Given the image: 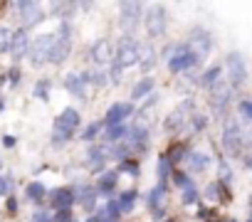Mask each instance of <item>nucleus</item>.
I'll list each match as a JSON object with an SVG mask.
<instances>
[{"label": "nucleus", "instance_id": "f257e3e1", "mask_svg": "<svg viewBox=\"0 0 252 222\" xmlns=\"http://www.w3.org/2000/svg\"><path fill=\"white\" fill-rule=\"evenodd\" d=\"M220 153L230 163L242 158L245 153H250V134H247V129H242L237 124V119L232 114H227L220 121Z\"/></svg>", "mask_w": 252, "mask_h": 222}, {"label": "nucleus", "instance_id": "f03ea898", "mask_svg": "<svg viewBox=\"0 0 252 222\" xmlns=\"http://www.w3.org/2000/svg\"><path fill=\"white\" fill-rule=\"evenodd\" d=\"M82 129V114L74 106H64L52 121V136H50V146L52 148H64L67 143H72L77 139Z\"/></svg>", "mask_w": 252, "mask_h": 222}, {"label": "nucleus", "instance_id": "7ed1b4c3", "mask_svg": "<svg viewBox=\"0 0 252 222\" xmlns=\"http://www.w3.org/2000/svg\"><path fill=\"white\" fill-rule=\"evenodd\" d=\"M72 42H74V28H72V23H60L57 30L52 32V42H50L45 64H50V67L67 64L69 57H72Z\"/></svg>", "mask_w": 252, "mask_h": 222}, {"label": "nucleus", "instance_id": "20e7f679", "mask_svg": "<svg viewBox=\"0 0 252 222\" xmlns=\"http://www.w3.org/2000/svg\"><path fill=\"white\" fill-rule=\"evenodd\" d=\"M190 114H195V96H183L168 114H166V119H163V134L173 141V139H178L183 131H186V124H188V119H190Z\"/></svg>", "mask_w": 252, "mask_h": 222}, {"label": "nucleus", "instance_id": "39448f33", "mask_svg": "<svg viewBox=\"0 0 252 222\" xmlns=\"http://www.w3.org/2000/svg\"><path fill=\"white\" fill-rule=\"evenodd\" d=\"M222 79L227 84V89L232 94L242 91L247 86V79H250V69H247V57L242 52H230L222 62Z\"/></svg>", "mask_w": 252, "mask_h": 222}, {"label": "nucleus", "instance_id": "423d86ee", "mask_svg": "<svg viewBox=\"0 0 252 222\" xmlns=\"http://www.w3.org/2000/svg\"><path fill=\"white\" fill-rule=\"evenodd\" d=\"M141 47L144 42L139 37H131V35H121L114 45V55H111V64H116L121 72L131 69L139 64V57H141Z\"/></svg>", "mask_w": 252, "mask_h": 222}, {"label": "nucleus", "instance_id": "0eeeda50", "mask_svg": "<svg viewBox=\"0 0 252 222\" xmlns=\"http://www.w3.org/2000/svg\"><path fill=\"white\" fill-rule=\"evenodd\" d=\"M141 25L146 30V37L154 42V40H161L166 37L168 32V25H171V18H168V8L163 3H154V5H144V18H141Z\"/></svg>", "mask_w": 252, "mask_h": 222}, {"label": "nucleus", "instance_id": "6e6552de", "mask_svg": "<svg viewBox=\"0 0 252 222\" xmlns=\"http://www.w3.org/2000/svg\"><path fill=\"white\" fill-rule=\"evenodd\" d=\"M124 143H126V148H129L131 158L141 161V158L149 156V151H151V126H149L146 121L134 119V124H129V131H126Z\"/></svg>", "mask_w": 252, "mask_h": 222}, {"label": "nucleus", "instance_id": "1a4fd4ad", "mask_svg": "<svg viewBox=\"0 0 252 222\" xmlns=\"http://www.w3.org/2000/svg\"><path fill=\"white\" fill-rule=\"evenodd\" d=\"M5 5L18 13V28H23L28 32L47 20L45 5L42 3H35V0H18V3H5Z\"/></svg>", "mask_w": 252, "mask_h": 222}, {"label": "nucleus", "instance_id": "9d476101", "mask_svg": "<svg viewBox=\"0 0 252 222\" xmlns=\"http://www.w3.org/2000/svg\"><path fill=\"white\" fill-rule=\"evenodd\" d=\"M141 18H144V3H139V0H124V3H119V30H121V35L136 37V32L141 28Z\"/></svg>", "mask_w": 252, "mask_h": 222}, {"label": "nucleus", "instance_id": "9b49d317", "mask_svg": "<svg viewBox=\"0 0 252 222\" xmlns=\"http://www.w3.org/2000/svg\"><path fill=\"white\" fill-rule=\"evenodd\" d=\"M168 193H171V185L168 183H156L146 195V207H149V215L154 222H163L166 215H168Z\"/></svg>", "mask_w": 252, "mask_h": 222}, {"label": "nucleus", "instance_id": "f8f14e48", "mask_svg": "<svg viewBox=\"0 0 252 222\" xmlns=\"http://www.w3.org/2000/svg\"><path fill=\"white\" fill-rule=\"evenodd\" d=\"M208 104H210V111H213V119H215V121H222V119L230 114L232 91L227 89L225 79H220L215 86L208 89Z\"/></svg>", "mask_w": 252, "mask_h": 222}, {"label": "nucleus", "instance_id": "ddd939ff", "mask_svg": "<svg viewBox=\"0 0 252 222\" xmlns=\"http://www.w3.org/2000/svg\"><path fill=\"white\" fill-rule=\"evenodd\" d=\"M188 47L200 57V59H208L210 57V52H213V47H215V42H213V32L208 30V28H203V25H195V28H190V32H188Z\"/></svg>", "mask_w": 252, "mask_h": 222}, {"label": "nucleus", "instance_id": "4468645a", "mask_svg": "<svg viewBox=\"0 0 252 222\" xmlns=\"http://www.w3.org/2000/svg\"><path fill=\"white\" fill-rule=\"evenodd\" d=\"M200 200L208 202V205H213V207H220V205H230L235 200V195H232V188L230 185H225V183H220V180L213 178L200 190Z\"/></svg>", "mask_w": 252, "mask_h": 222}, {"label": "nucleus", "instance_id": "2eb2a0df", "mask_svg": "<svg viewBox=\"0 0 252 222\" xmlns=\"http://www.w3.org/2000/svg\"><path fill=\"white\" fill-rule=\"evenodd\" d=\"M131 116H136V106H134L131 101H114V104H109V109L104 111L101 124H104V126H121V124L129 121Z\"/></svg>", "mask_w": 252, "mask_h": 222}, {"label": "nucleus", "instance_id": "dca6fc26", "mask_svg": "<svg viewBox=\"0 0 252 222\" xmlns=\"http://www.w3.org/2000/svg\"><path fill=\"white\" fill-rule=\"evenodd\" d=\"M52 42V32H42L37 37H30V47H28V62L32 64V69H42L45 59H47V50Z\"/></svg>", "mask_w": 252, "mask_h": 222}, {"label": "nucleus", "instance_id": "f3484780", "mask_svg": "<svg viewBox=\"0 0 252 222\" xmlns=\"http://www.w3.org/2000/svg\"><path fill=\"white\" fill-rule=\"evenodd\" d=\"M111 55H114V45L109 37H96L89 50H87V59L96 67V69H106L109 62H111Z\"/></svg>", "mask_w": 252, "mask_h": 222}, {"label": "nucleus", "instance_id": "a211bd4d", "mask_svg": "<svg viewBox=\"0 0 252 222\" xmlns=\"http://www.w3.org/2000/svg\"><path fill=\"white\" fill-rule=\"evenodd\" d=\"M119 173L114 170V168H106L104 173H99L96 178H94V190H96V197H101V200H111V197H116V193H119Z\"/></svg>", "mask_w": 252, "mask_h": 222}, {"label": "nucleus", "instance_id": "6ab92c4d", "mask_svg": "<svg viewBox=\"0 0 252 222\" xmlns=\"http://www.w3.org/2000/svg\"><path fill=\"white\" fill-rule=\"evenodd\" d=\"M84 166L92 175H99L106 170L109 166V156H106V146H101L99 141L96 143H89L87 151H84Z\"/></svg>", "mask_w": 252, "mask_h": 222}, {"label": "nucleus", "instance_id": "aec40b11", "mask_svg": "<svg viewBox=\"0 0 252 222\" xmlns=\"http://www.w3.org/2000/svg\"><path fill=\"white\" fill-rule=\"evenodd\" d=\"M45 205H50V212L74 210V188L72 185H60V188L47 190V202Z\"/></svg>", "mask_w": 252, "mask_h": 222}, {"label": "nucleus", "instance_id": "412c9836", "mask_svg": "<svg viewBox=\"0 0 252 222\" xmlns=\"http://www.w3.org/2000/svg\"><path fill=\"white\" fill-rule=\"evenodd\" d=\"M72 188H74V205H79L87 215L94 212V210L99 207L96 190H94V185H92L89 180H79V183H74Z\"/></svg>", "mask_w": 252, "mask_h": 222}, {"label": "nucleus", "instance_id": "4be33fe9", "mask_svg": "<svg viewBox=\"0 0 252 222\" xmlns=\"http://www.w3.org/2000/svg\"><path fill=\"white\" fill-rule=\"evenodd\" d=\"M28 47H30V32L23 30V28H13V35H10V50H8V57L13 59V64H18L20 59L28 57Z\"/></svg>", "mask_w": 252, "mask_h": 222}, {"label": "nucleus", "instance_id": "5701e85b", "mask_svg": "<svg viewBox=\"0 0 252 222\" xmlns=\"http://www.w3.org/2000/svg\"><path fill=\"white\" fill-rule=\"evenodd\" d=\"M62 86H64V91H67L69 96H74V99H79V101H87V99H89V86H87L82 72H67V74L62 77Z\"/></svg>", "mask_w": 252, "mask_h": 222}, {"label": "nucleus", "instance_id": "b1692460", "mask_svg": "<svg viewBox=\"0 0 252 222\" xmlns=\"http://www.w3.org/2000/svg\"><path fill=\"white\" fill-rule=\"evenodd\" d=\"M190 151H193V148H190V141H188V139H173V141L168 143V148L163 151V156H166V161L171 163V168H181L183 161H186V156H188Z\"/></svg>", "mask_w": 252, "mask_h": 222}, {"label": "nucleus", "instance_id": "393cba45", "mask_svg": "<svg viewBox=\"0 0 252 222\" xmlns=\"http://www.w3.org/2000/svg\"><path fill=\"white\" fill-rule=\"evenodd\" d=\"M183 166H186L183 170L193 178V175H203V173H208L210 166H213V158H210L208 153H203V151H190V153L186 156Z\"/></svg>", "mask_w": 252, "mask_h": 222}, {"label": "nucleus", "instance_id": "a878e982", "mask_svg": "<svg viewBox=\"0 0 252 222\" xmlns=\"http://www.w3.org/2000/svg\"><path fill=\"white\" fill-rule=\"evenodd\" d=\"M222 79V64H208V67H203L200 72H198V79H195V84L200 86V89H210V86H215L218 82Z\"/></svg>", "mask_w": 252, "mask_h": 222}, {"label": "nucleus", "instance_id": "bb28decb", "mask_svg": "<svg viewBox=\"0 0 252 222\" xmlns=\"http://www.w3.org/2000/svg\"><path fill=\"white\" fill-rule=\"evenodd\" d=\"M215 148V166H218V170H215V180H220V183H225V185H230L232 188V183H235V170H232V163L220 153V148L218 146H213Z\"/></svg>", "mask_w": 252, "mask_h": 222}, {"label": "nucleus", "instance_id": "cd10ccee", "mask_svg": "<svg viewBox=\"0 0 252 222\" xmlns=\"http://www.w3.org/2000/svg\"><path fill=\"white\" fill-rule=\"evenodd\" d=\"M25 200L35 207H45L47 202V185L42 180H30L25 185Z\"/></svg>", "mask_w": 252, "mask_h": 222}, {"label": "nucleus", "instance_id": "c85d7f7f", "mask_svg": "<svg viewBox=\"0 0 252 222\" xmlns=\"http://www.w3.org/2000/svg\"><path fill=\"white\" fill-rule=\"evenodd\" d=\"M156 91V79L149 74V77H141L139 82H134V86H131V104L136 106L139 101H144L146 96H151Z\"/></svg>", "mask_w": 252, "mask_h": 222}, {"label": "nucleus", "instance_id": "c756f323", "mask_svg": "<svg viewBox=\"0 0 252 222\" xmlns=\"http://www.w3.org/2000/svg\"><path fill=\"white\" fill-rule=\"evenodd\" d=\"M139 197H141V193L136 190V188H126V190H121V193H116V205H119V210H121V215L126 217L129 212H134V207H136V202H139Z\"/></svg>", "mask_w": 252, "mask_h": 222}, {"label": "nucleus", "instance_id": "7c9ffc66", "mask_svg": "<svg viewBox=\"0 0 252 222\" xmlns=\"http://www.w3.org/2000/svg\"><path fill=\"white\" fill-rule=\"evenodd\" d=\"M47 10H50V15L52 18H57L60 23H72L74 20V15H77V3H50V5H45ZM47 15V18H50Z\"/></svg>", "mask_w": 252, "mask_h": 222}, {"label": "nucleus", "instance_id": "2f4dec72", "mask_svg": "<svg viewBox=\"0 0 252 222\" xmlns=\"http://www.w3.org/2000/svg\"><path fill=\"white\" fill-rule=\"evenodd\" d=\"M156 64H158V50L154 47V45H144L141 47V57H139V69H141V74L144 77H149L154 69H156Z\"/></svg>", "mask_w": 252, "mask_h": 222}, {"label": "nucleus", "instance_id": "473e14b6", "mask_svg": "<svg viewBox=\"0 0 252 222\" xmlns=\"http://www.w3.org/2000/svg\"><path fill=\"white\" fill-rule=\"evenodd\" d=\"M235 119L242 129H247L252 124V101H250V96H240L235 101Z\"/></svg>", "mask_w": 252, "mask_h": 222}, {"label": "nucleus", "instance_id": "72a5a7b5", "mask_svg": "<svg viewBox=\"0 0 252 222\" xmlns=\"http://www.w3.org/2000/svg\"><path fill=\"white\" fill-rule=\"evenodd\" d=\"M208 124H210V116H208V114H200V111H195V114H190V119H188L183 134H188V136H200V134L208 129Z\"/></svg>", "mask_w": 252, "mask_h": 222}, {"label": "nucleus", "instance_id": "f704fd0d", "mask_svg": "<svg viewBox=\"0 0 252 222\" xmlns=\"http://www.w3.org/2000/svg\"><path fill=\"white\" fill-rule=\"evenodd\" d=\"M82 77H84L87 86H94V89H104V86H109L106 69H96V67H92V69H84Z\"/></svg>", "mask_w": 252, "mask_h": 222}, {"label": "nucleus", "instance_id": "c9c22d12", "mask_svg": "<svg viewBox=\"0 0 252 222\" xmlns=\"http://www.w3.org/2000/svg\"><path fill=\"white\" fill-rule=\"evenodd\" d=\"M101 131H104V124H101V119H99V121H89L87 126H82V129H79L77 139H82V141L89 146V143H96V141H99Z\"/></svg>", "mask_w": 252, "mask_h": 222}, {"label": "nucleus", "instance_id": "e433bc0d", "mask_svg": "<svg viewBox=\"0 0 252 222\" xmlns=\"http://www.w3.org/2000/svg\"><path fill=\"white\" fill-rule=\"evenodd\" d=\"M114 170L119 173V178H121V175H126V178H141V161H136V158H124V161L116 163Z\"/></svg>", "mask_w": 252, "mask_h": 222}, {"label": "nucleus", "instance_id": "4c0bfd02", "mask_svg": "<svg viewBox=\"0 0 252 222\" xmlns=\"http://www.w3.org/2000/svg\"><path fill=\"white\" fill-rule=\"evenodd\" d=\"M32 96H35L37 101L47 104L50 96H52V79H50V77H37L35 84H32Z\"/></svg>", "mask_w": 252, "mask_h": 222}, {"label": "nucleus", "instance_id": "58836bf2", "mask_svg": "<svg viewBox=\"0 0 252 222\" xmlns=\"http://www.w3.org/2000/svg\"><path fill=\"white\" fill-rule=\"evenodd\" d=\"M168 185H173V188H178V190H186V188L195 185V180H193L183 168H173L171 175H168Z\"/></svg>", "mask_w": 252, "mask_h": 222}, {"label": "nucleus", "instance_id": "ea45409f", "mask_svg": "<svg viewBox=\"0 0 252 222\" xmlns=\"http://www.w3.org/2000/svg\"><path fill=\"white\" fill-rule=\"evenodd\" d=\"M15 188H18V180H15V175L13 173H0V197H10V195H15Z\"/></svg>", "mask_w": 252, "mask_h": 222}, {"label": "nucleus", "instance_id": "a19ab883", "mask_svg": "<svg viewBox=\"0 0 252 222\" xmlns=\"http://www.w3.org/2000/svg\"><path fill=\"white\" fill-rule=\"evenodd\" d=\"M198 222H208V220H215V217H220V210L218 207H213V205H208V202H200V205H195V215H193Z\"/></svg>", "mask_w": 252, "mask_h": 222}, {"label": "nucleus", "instance_id": "79ce46f5", "mask_svg": "<svg viewBox=\"0 0 252 222\" xmlns=\"http://www.w3.org/2000/svg\"><path fill=\"white\" fill-rule=\"evenodd\" d=\"M203 200H200V190H198V185H190V188H186V190H181V205H186V207H195V205H200Z\"/></svg>", "mask_w": 252, "mask_h": 222}, {"label": "nucleus", "instance_id": "37998d69", "mask_svg": "<svg viewBox=\"0 0 252 222\" xmlns=\"http://www.w3.org/2000/svg\"><path fill=\"white\" fill-rule=\"evenodd\" d=\"M171 163L166 161V156L161 153L158 158H156V175H158V180L156 183H168V175H171Z\"/></svg>", "mask_w": 252, "mask_h": 222}, {"label": "nucleus", "instance_id": "c03bdc74", "mask_svg": "<svg viewBox=\"0 0 252 222\" xmlns=\"http://www.w3.org/2000/svg\"><path fill=\"white\" fill-rule=\"evenodd\" d=\"M5 84H8L10 89H18V86L23 84V69H20V64H13V67L5 72Z\"/></svg>", "mask_w": 252, "mask_h": 222}, {"label": "nucleus", "instance_id": "a18cd8bd", "mask_svg": "<svg viewBox=\"0 0 252 222\" xmlns=\"http://www.w3.org/2000/svg\"><path fill=\"white\" fill-rule=\"evenodd\" d=\"M10 35H13V28L0 25V55H8V50H10Z\"/></svg>", "mask_w": 252, "mask_h": 222}, {"label": "nucleus", "instance_id": "49530a36", "mask_svg": "<svg viewBox=\"0 0 252 222\" xmlns=\"http://www.w3.org/2000/svg\"><path fill=\"white\" fill-rule=\"evenodd\" d=\"M3 212H5L8 217H18V215H20V200H18L15 195H10V197H5V205H3Z\"/></svg>", "mask_w": 252, "mask_h": 222}, {"label": "nucleus", "instance_id": "de8ad7c7", "mask_svg": "<svg viewBox=\"0 0 252 222\" xmlns=\"http://www.w3.org/2000/svg\"><path fill=\"white\" fill-rule=\"evenodd\" d=\"M30 222H52V212L47 207H35L30 215Z\"/></svg>", "mask_w": 252, "mask_h": 222}, {"label": "nucleus", "instance_id": "09e8293b", "mask_svg": "<svg viewBox=\"0 0 252 222\" xmlns=\"http://www.w3.org/2000/svg\"><path fill=\"white\" fill-rule=\"evenodd\" d=\"M52 222H77L74 210H57L52 212Z\"/></svg>", "mask_w": 252, "mask_h": 222}, {"label": "nucleus", "instance_id": "8fccbe9b", "mask_svg": "<svg viewBox=\"0 0 252 222\" xmlns=\"http://www.w3.org/2000/svg\"><path fill=\"white\" fill-rule=\"evenodd\" d=\"M84 222H109V220H106V215H104V210H101V205H99L94 212H89V215L84 217Z\"/></svg>", "mask_w": 252, "mask_h": 222}, {"label": "nucleus", "instance_id": "3c124183", "mask_svg": "<svg viewBox=\"0 0 252 222\" xmlns=\"http://www.w3.org/2000/svg\"><path fill=\"white\" fill-rule=\"evenodd\" d=\"M0 143H3V148H5V151H13V148L18 146V136H13V134H5L3 139H0Z\"/></svg>", "mask_w": 252, "mask_h": 222}, {"label": "nucleus", "instance_id": "603ef678", "mask_svg": "<svg viewBox=\"0 0 252 222\" xmlns=\"http://www.w3.org/2000/svg\"><path fill=\"white\" fill-rule=\"evenodd\" d=\"M5 104H8V101H5V94L0 91V114H3V111H5Z\"/></svg>", "mask_w": 252, "mask_h": 222}, {"label": "nucleus", "instance_id": "864d4df0", "mask_svg": "<svg viewBox=\"0 0 252 222\" xmlns=\"http://www.w3.org/2000/svg\"><path fill=\"white\" fill-rule=\"evenodd\" d=\"M208 222H227V217H222V215H220V217H215V220H208Z\"/></svg>", "mask_w": 252, "mask_h": 222}, {"label": "nucleus", "instance_id": "5fc2aeb1", "mask_svg": "<svg viewBox=\"0 0 252 222\" xmlns=\"http://www.w3.org/2000/svg\"><path fill=\"white\" fill-rule=\"evenodd\" d=\"M163 222H181V220H178V217H166Z\"/></svg>", "mask_w": 252, "mask_h": 222}, {"label": "nucleus", "instance_id": "6e6d98bb", "mask_svg": "<svg viewBox=\"0 0 252 222\" xmlns=\"http://www.w3.org/2000/svg\"><path fill=\"white\" fill-rule=\"evenodd\" d=\"M0 173H3V156H0Z\"/></svg>", "mask_w": 252, "mask_h": 222}, {"label": "nucleus", "instance_id": "4d7b16f0", "mask_svg": "<svg viewBox=\"0 0 252 222\" xmlns=\"http://www.w3.org/2000/svg\"><path fill=\"white\" fill-rule=\"evenodd\" d=\"M227 222H237V220H235V217H227Z\"/></svg>", "mask_w": 252, "mask_h": 222}, {"label": "nucleus", "instance_id": "13d9d810", "mask_svg": "<svg viewBox=\"0 0 252 222\" xmlns=\"http://www.w3.org/2000/svg\"><path fill=\"white\" fill-rule=\"evenodd\" d=\"M245 222H252V220H250V217H247V220H245Z\"/></svg>", "mask_w": 252, "mask_h": 222}]
</instances>
